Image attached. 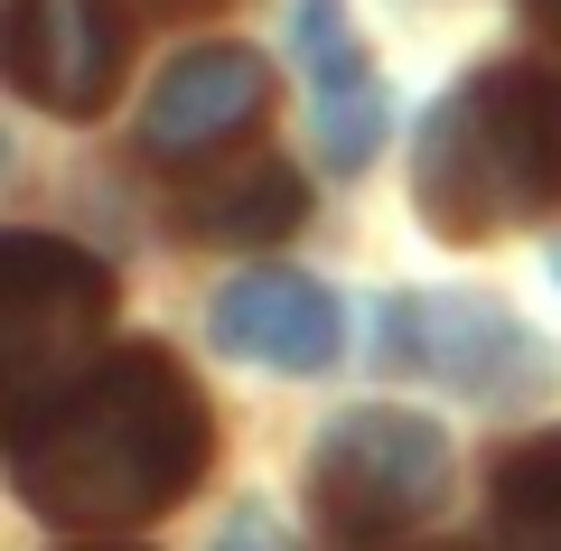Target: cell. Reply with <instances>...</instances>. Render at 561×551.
Segmentation results:
<instances>
[{"label": "cell", "instance_id": "cell-1", "mask_svg": "<svg viewBox=\"0 0 561 551\" xmlns=\"http://www.w3.org/2000/svg\"><path fill=\"white\" fill-rule=\"evenodd\" d=\"M216 468V412L169 346H113L66 393L10 412V486L38 524L122 532L187 505Z\"/></svg>", "mask_w": 561, "mask_h": 551}, {"label": "cell", "instance_id": "cell-2", "mask_svg": "<svg viewBox=\"0 0 561 551\" xmlns=\"http://www.w3.org/2000/svg\"><path fill=\"white\" fill-rule=\"evenodd\" d=\"M412 197L440 243H496L534 225L561 197V94L534 66H478L421 122Z\"/></svg>", "mask_w": 561, "mask_h": 551}, {"label": "cell", "instance_id": "cell-3", "mask_svg": "<svg viewBox=\"0 0 561 551\" xmlns=\"http://www.w3.org/2000/svg\"><path fill=\"white\" fill-rule=\"evenodd\" d=\"M103 328H113V272L84 243H57V234L0 243V383H10V412L66 393L103 355Z\"/></svg>", "mask_w": 561, "mask_h": 551}, {"label": "cell", "instance_id": "cell-4", "mask_svg": "<svg viewBox=\"0 0 561 551\" xmlns=\"http://www.w3.org/2000/svg\"><path fill=\"white\" fill-rule=\"evenodd\" d=\"M449 495V431L421 412H337L309 449V505L337 542H383Z\"/></svg>", "mask_w": 561, "mask_h": 551}, {"label": "cell", "instance_id": "cell-5", "mask_svg": "<svg viewBox=\"0 0 561 551\" xmlns=\"http://www.w3.org/2000/svg\"><path fill=\"white\" fill-rule=\"evenodd\" d=\"M375 346H383L393 375H431V383H449L468 402H515V393H542L552 383L542 336L505 299H478V290H402V299H383Z\"/></svg>", "mask_w": 561, "mask_h": 551}, {"label": "cell", "instance_id": "cell-6", "mask_svg": "<svg viewBox=\"0 0 561 551\" xmlns=\"http://www.w3.org/2000/svg\"><path fill=\"white\" fill-rule=\"evenodd\" d=\"M10 84L57 122L103 113L122 84V10L113 0H10Z\"/></svg>", "mask_w": 561, "mask_h": 551}, {"label": "cell", "instance_id": "cell-7", "mask_svg": "<svg viewBox=\"0 0 561 551\" xmlns=\"http://www.w3.org/2000/svg\"><path fill=\"white\" fill-rule=\"evenodd\" d=\"M262 113H272V66H262L253 47H234V38L187 47V57L150 84V103H140V150L169 159V169H187V159L234 150Z\"/></svg>", "mask_w": 561, "mask_h": 551}, {"label": "cell", "instance_id": "cell-8", "mask_svg": "<svg viewBox=\"0 0 561 551\" xmlns=\"http://www.w3.org/2000/svg\"><path fill=\"white\" fill-rule=\"evenodd\" d=\"M216 346L262 375H328L346 355V309L309 272H243L216 290Z\"/></svg>", "mask_w": 561, "mask_h": 551}, {"label": "cell", "instance_id": "cell-9", "mask_svg": "<svg viewBox=\"0 0 561 551\" xmlns=\"http://www.w3.org/2000/svg\"><path fill=\"white\" fill-rule=\"evenodd\" d=\"M290 47L309 66V131H319L328 169H365L383 140V84L365 57L346 0H290Z\"/></svg>", "mask_w": 561, "mask_h": 551}, {"label": "cell", "instance_id": "cell-10", "mask_svg": "<svg viewBox=\"0 0 561 551\" xmlns=\"http://www.w3.org/2000/svg\"><path fill=\"white\" fill-rule=\"evenodd\" d=\"M300 216H309L300 169H280V159H243V169L187 187V216H179V225H187L197 243H280Z\"/></svg>", "mask_w": 561, "mask_h": 551}, {"label": "cell", "instance_id": "cell-11", "mask_svg": "<svg viewBox=\"0 0 561 551\" xmlns=\"http://www.w3.org/2000/svg\"><path fill=\"white\" fill-rule=\"evenodd\" d=\"M496 542L561 551V431H534L496 458Z\"/></svg>", "mask_w": 561, "mask_h": 551}, {"label": "cell", "instance_id": "cell-12", "mask_svg": "<svg viewBox=\"0 0 561 551\" xmlns=\"http://www.w3.org/2000/svg\"><path fill=\"white\" fill-rule=\"evenodd\" d=\"M216 551H300V542L272 524V505H234V514H225V532H216Z\"/></svg>", "mask_w": 561, "mask_h": 551}, {"label": "cell", "instance_id": "cell-13", "mask_svg": "<svg viewBox=\"0 0 561 551\" xmlns=\"http://www.w3.org/2000/svg\"><path fill=\"white\" fill-rule=\"evenodd\" d=\"M524 20H534V38L561 47V0H524Z\"/></svg>", "mask_w": 561, "mask_h": 551}, {"label": "cell", "instance_id": "cell-14", "mask_svg": "<svg viewBox=\"0 0 561 551\" xmlns=\"http://www.w3.org/2000/svg\"><path fill=\"white\" fill-rule=\"evenodd\" d=\"M76 551H131V542H76Z\"/></svg>", "mask_w": 561, "mask_h": 551}, {"label": "cell", "instance_id": "cell-15", "mask_svg": "<svg viewBox=\"0 0 561 551\" xmlns=\"http://www.w3.org/2000/svg\"><path fill=\"white\" fill-rule=\"evenodd\" d=\"M552 280H561V243H552Z\"/></svg>", "mask_w": 561, "mask_h": 551}]
</instances>
